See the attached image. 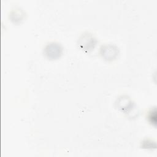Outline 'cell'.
<instances>
[{
  "label": "cell",
  "mask_w": 157,
  "mask_h": 157,
  "mask_svg": "<svg viewBox=\"0 0 157 157\" xmlns=\"http://www.w3.org/2000/svg\"><path fill=\"white\" fill-rule=\"evenodd\" d=\"M62 53V48L58 44L52 43L46 46L45 48V54L51 59L59 58Z\"/></svg>",
  "instance_id": "1"
}]
</instances>
